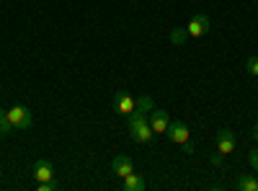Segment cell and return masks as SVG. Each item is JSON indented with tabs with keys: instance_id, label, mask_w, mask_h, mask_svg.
I'll return each instance as SVG.
<instances>
[{
	"instance_id": "obj_1",
	"label": "cell",
	"mask_w": 258,
	"mask_h": 191,
	"mask_svg": "<svg viewBox=\"0 0 258 191\" xmlns=\"http://www.w3.org/2000/svg\"><path fill=\"white\" fill-rule=\"evenodd\" d=\"M126 132H129V137H132L135 142H140V145H147L150 140H153V126H150V119H147V114H142V111H132L129 114V124H126Z\"/></svg>"
},
{
	"instance_id": "obj_2",
	"label": "cell",
	"mask_w": 258,
	"mask_h": 191,
	"mask_svg": "<svg viewBox=\"0 0 258 191\" xmlns=\"http://www.w3.org/2000/svg\"><path fill=\"white\" fill-rule=\"evenodd\" d=\"M186 31H188V36H191V39H202L204 34H209V31H212V21H209V16H204V13L191 16Z\"/></svg>"
},
{
	"instance_id": "obj_3",
	"label": "cell",
	"mask_w": 258,
	"mask_h": 191,
	"mask_svg": "<svg viewBox=\"0 0 258 191\" xmlns=\"http://www.w3.org/2000/svg\"><path fill=\"white\" fill-rule=\"evenodd\" d=\"M8 121L16 126V130H29V126L34 124L31 111L26 109V106H13V109H8Z\"/></svg>"
},
{
	"instance_id": "obj_4",
	"label": "cell",
	"mask_w": 258,
	"mask_h": 191,
	"mask_svg": "<svg viewBox=\"0 0 258 191\" xmlns=\"http://www.w3.org/2000/svg\"><path fill=\"white\" fill-rule=\"evenodd\" d=\"M165 135L170 137V142H176V145H183V142H188V140H191V130H188V126H186L183 121H170Z\"/></svg>"
},
{
	"instance_id": "obj_5",
	"label": "cell",
	"mask_w": 258,
	"mask_h": 191,
	"mask_svg": "<svg viewBox=\"0 0 258 191\" xmlns=\"http://www.w3.org/2000/svg\"><path fill=\"white\" fill-rule=\"evenodd\" d=\"M168 124H170V119H168L165 111H160V109L150 111V126H153L155 135H165V132H168Z\"/></svg>"
},
{
	"instance_id": "obj_6",
	"label": "cell",
	"mask_w": 258,
	"mask_h": 191,
	"mask_svg": "<svg viewBox=\"0 0 258 191\" xmlns=\"http://www.w3.org/2000/svg\"><path fill=\"white\" fill-rule=\"evenodd\" d=\"M217 150H220L222 155H230V153L235 150V135H232L230 130H220V132H217Z\"/></svg>"
},
{
	"instance_id": "obj_7",
	"label": "cell",
	"mask_w": 258,
	"mask_h": 191,
	"mask_svg": "<svg viewBox=\"0 0 258 191\" xmlns=\"http://www.w3.org/2000/svg\"><path fill=\"white\" fill-rule=\"evenodd\" d=\"M111 171L116 173V176H121V178H126L129 173L135 171V165H132V160H129L126 155H116L114 160H111Z\"/></svg>"
},
{
	"instance_id": "obj_8",
	"label": "cell",
	"mask_w": 258,
	"mask_h": 191,
	"mask_svg": "<svg viewBox=\"0 0 258 191\" xmlns=\"http://www.w3.org/2000/svg\"><path fill=\"white\" fill-rule=\"evenodd\" d=\"M114 106H116L119 114L129 116V114L135 111V98L129 96V93H116V96H114Z\"/></svg>"
},
{
	"instance_id": "obj_9",
	"label": "cell",
	"mask_w": 258,
	"mask_h": 191,
	"mask_svg": "<svg viewBox=\"0 0 258 191\" xmlns=\"http://www.w3.org/2000/svg\"><path fill=\"white\" fill-rule=\"evenodd\" d=\"M34 176H36V181H49V178H54V168H52V163L49 160H36L34 163Z\"/></svg>"
},
{
	"instance_id": "obj_10",
	"label": "cell",
	"mask_w": 258,
	"mask_h": 191,
	"mask_svg": "<svg viewBox=\"0 0 258 191\" xmlns=\"http://www.w3.org/2000/svg\"><path fill=\"white\" fill-rule=\"evenodd\" d=\"M124 188H126V191H145V188H147V181H145L140 173L132 171V173L124 178Z\"/></svg>"
},
{
	"instance_id": "obj_11",
	"label": "cell",
	"mask_w": 258,
	"mask_h": 191,
	"mask_svg": "<svg viewBox=\"0 0 258 191\" xmlns=\"http://www.w3.org/2000/svg\"><path fill=\"white\" fill-rule=\"evenodd\" d=\"M235 188H238V191H258V178L238 176V178H235Z\"/></svg>"
},
{
	"instance_id": "obj_12",
	"label": "cell",
	"mask_w": 258,
	"mask_h": 191,
	"mask_svg": "<svg viewBox=\"0 0 258 191\" xmlns=\"http://www.w3.org/2000/svg\"><path fill=\"white\" fill-rule=\"evenodd\" d=\"M135 109L150 116V111H153V109H155V101H153V98H150V96H140V98H135Z\"/></svg>"
},
{
	"instance_id": "obj_13",
	"label": "cell",
	"mask_w": 258,
	"mask_h": 191,
	"mask_svg": "<svg viewBox=\"0 0 258 191\" xmlns=\"http://www.w3.org/2000/svg\"><path fill=\"white\" fill-rule=\"evenodd\" d=\"M188 39V31L186 29H170V41H173L176 47H183Z\"/></svg>"
},
{
	"instance_id": "obj_14",
	"label": "cell",
	"mask_w": 258,
	"mask_h": 191,
	"mask_svg": "<svg viewBox=\"0 0 258 191\" xmlns=\"http://www.w3.org/2000/svg\"><path fill=\"white\" fill-rule=\"evenodd\" d=\"M245 70H248V75H255L258 78V54H250L245 59Z\"/></svg>"
},
{
	"instance_id": "obj_15",
	"label": "cell",
	"mask_w": 258,
	"mask_h": 191,
	"mask_svg": "<svg viewBox=\"0 0 258 191\" xmlns=\"http://www.w3.org/2000/svg\"><path fill=\"white\" fill-rule=\"evenodd\" d=\"M59 188V183L54 181V178H49V181H39V191H57Z\"/></svg>"
},
{
	"instance_id": "obj_16",
	"label": "cell",
	"mask_w": 258,
	"mask_h": 191,
	"mask_svg": "<svg viewBox=\"0 0 258 191\" xmlns=\"http://www.w3.org/2000/svg\"><path fill=\"white\" fill-rule=\"evenodd\" d=\"M13 130H16V126H13L11 121H3V124H0V135H3V137H8V135H13Z\"/></svg>"
},
{
	"instance_id": "obj_17",
	"label": "cell",
	"mask_w": 258,
	"mask_h": 191,
	"mask_svg": "<svg viewBox=\"0 0 258 191\" xmlns=\"http://www.w3.org/2000/svg\"><path fill=\"white\" fill-rule=\"evenodd\" d=\"M248 163H250V165L255 168V171H258V150H250V153H248Z\"/></svg>"
},
{
	"instance_id": "obj_18",
	"label": "cell",
	"mask_w": 258,
	"mask_h": 191,
	"mask_svg": "<svg viewBox=\"0 0 258 191\" xmlns=\"http://www.w3.org/2000/svg\"><path fill=\"white\" fill-rule=\"evenodd\" d=\"M222 158H225V155H222V153L217 150V153H214V155H212L209 160H212V165H222Z\"/></svg>"
},
{
	"instance_id": "obj_19",
	"label": "cell",
	"mask_w": 258,
	"mask_h": 191,
	"mask_svg": "<svg viewBox=\"0 0 258 191\" xmlns=\"http://www.w3.org/2000/svg\"><path fill=\"white\" fill-rule=\"evenodd\" d=\"M3 121H8V111H6V109H0V124H3Z\"/></svg>"
},
{
	"instance_id": "obj_20",
	"label": "cell",
	"mask_w": 258,
	"mask_h": 191,
	"mask_svg": "<svg viewBox=\"0 0 258 191\" xmlns=\"http://www.w3.org/2000/svg\"><path fill=\"white\" fill-rule=\"evenodd\" d=\"M255 140H258V126H255Z\"/></svg>"
}]
</instances>
